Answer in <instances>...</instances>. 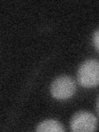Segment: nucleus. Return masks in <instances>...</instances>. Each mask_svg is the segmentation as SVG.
I'll list each match as a JSON object with an SVG mask.
<instances>
[{
    "instance_id": "4",
    "label": "nucleus",
    "mask_w": 99,
    "mask_h": 132,
    "mask_svg": "<svg viewBox=\"0 0 99 132\" xmlns=\"http://www.w3.org/2000/svg\"><path fill=\"white\" fill-rule=\"evenodd\" d=\"M36 130L40 132H63L64 129L59 121H55V120H48V121H42L40 124H39L36 128Z\"/></svg>"
},
{
    "instance_id": "5",
    "label": "nucleus",
    "mask_w": 99,
    "mask_h": 132,
    "mask_svg": "<svg viewBox=\"0 0 99 132\" xmlns=\"http://www.w3.org/2000/svg\"><path fill=\"white\" fill-rule=\"evenodd\" d=\"M93 40H94V45H95V47H96L97 51H98V40H99V36H98V31H97L95 32V35L93 37Z\"/></svg>"
},
{
    "instance_id": "3",
    "label": "nucleus",
    "mask_w": 99,
    "mask_h": 132,
    "mask_svg": "<svg viewBox=\"0 0 99 132\" xmlns=\"http://www.w3.org/2000/svg\"><path fill=\"white\" fill-rule=\"evenodd\" d=\"M73 132H88L97 130V119L93 114L80 111L73 116L70 123Z\"/></svg>"
},
{
    "instance_id": "1",
    "label": "nucleus",
    "mask_w": 99,
    "mask_h": 132,
    "mask_svg": "<svg viewBox=\"0 0 99 132\" xmlns=\"http://www.w3.org/2000/svg\"><path fill=\"white\" fill-rule=\"evenodd\" d=\"M78 82L85 88H93L99 82V64L95 60L84 62L78 69Z\"/></svg>"
},
{
    "instance_id": "2",
    "label": "nucleus",
    "mask_w": 99,
    "mask_h": 132,
    "mask_svg": "<svg viewBox=\"0 0 99 132\" xmlns=\"http://www.w3.org/2000/svg\"><path fill=\"white\" fill-rule=\"evenodd\" d=\"M75 82L70 77L60 76L55 78L51 87L52 96L58 100H66L75 93Z\"/></svg>"
}]
</instances>
